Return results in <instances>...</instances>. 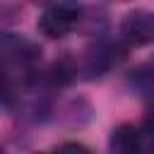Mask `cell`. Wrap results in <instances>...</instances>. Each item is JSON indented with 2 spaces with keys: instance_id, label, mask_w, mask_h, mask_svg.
Wrapping results in <instances>:
<instances>
[{
  "instance_id": "obj_1",
  "label": "cell",
  "mask_w": 154,
  "mask_h": 154,
  "mask_svg": "<svg viewBox=\"0 0 154 154\" xmlns=\"http://www.w3.org/2000/svg\"><path fill=\"white\" fill-rule=\"evenodd\" d=\"M79 17H82V5L77 0L53 2L38 17V31L46 38H63L79 24Z\"/></svg>"
},
{
  "instance_id": "obj_2",
  "label": "cell",
  "mask_w": 154,
  "mask_h": 154,
  "mask_svg": "<svg viewBox=\"0 0 154 154\" xmlns=\"http://www.w3.org/2000/svg\"><path fill=\"white\" fill-rule=\"evenodd\" d=\"M120 38L123 43L140 48L154 43V12L149 10H132L120 22Z\"/></svg>"
},
{
  "instance_id": "obj_3",
  "label": "cell",
  "mask_w": 154,
  "mask_h": 154,
  "mask_svg": "<svg viewBox=\"0 0 154 154\" xmlns=\"http://www.w3.org/2000/svg\"><path fill=\"white\" fill-rule=\"evenodd\" d=\"M108 144L116 152H125V154L128 152H137V149H142V132L135 125H118L113 130Z\"/></svg>"
},
{
  "instance_id": "obj_4",
  "label": "cell",
  "mask_w": 154,
  "mask_h": 154,
  "mask_svg": "<svg viewBox=\"0 0 154 154\" xmlns=\"http://www.w3.org/2000/svg\"><path fill=\"white\" fill-rule=\"evenodd\" d=\"M7 99H10V84H7V79L0 75V106H2Z\"/></svg>"
},
{
  "instance_id": "obj_5",
  "label": "cell",
  "mask_w": 154,
  "mask_h": 154,
  "mask_svg": "<svg viewBox=\"0 0 154 154\" xmlns=\"http://www.w3.org/2000/svg\"><path fill=\"white\" fill-rule=\"evenodd\" d=\"M147 120L154 123V99H152V103H149V118H147Z\"/></svg>"
},
{
  "instance_id": "obj_6",
  "label": "cell",
  "mask_w": 154,
  "mask_h": 154,
  "mask_svg": "<svg viewBox=\"0 0 154 154\" xmlns=\"http://www.w3.org/2000/svg\"><path fill=\"white\" fill-rule=\"evenodd\" d=\"M31 2H46V0H31Z\"/></svg>"
}]
</instances>
